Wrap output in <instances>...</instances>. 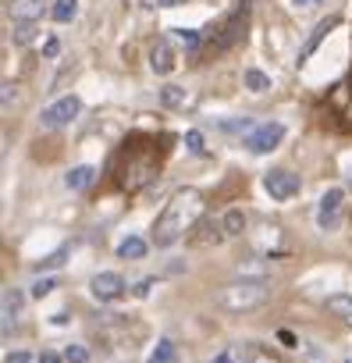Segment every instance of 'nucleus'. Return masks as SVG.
Instances as JSON below:
<instances>
[{"mask_svg": "<svg viewBox=\"0 0 352 363\" xmlns=\"http://www.w3.org/2000/svg\"><path fill=\"white\" fill-rule=\"evenodd\" d=\"M200 214H203V193L200 189H178L164 203V211L153 225V242L157 246H174L186 232L196 228Z\"/></svg>", "mask_w": 352, "mask_h": 363, "instance_id": "f257e3e1", "label": "nucleus"}, {"mask_svg": "<svg viewBox=\"0 0 352 363\" xmlns=\"http://www.w3.org/2000/svg\"><path fill=\"white\" fill-rule=\"evenodd\" d=\"M160 153H164V150L157 146V139H142V135L128 139V143L121 146V153H118V164H114L118 186L128 189V193L142 189L146 182L157 174V167H160Z\"/></svg>", "mask_w": 352, "mask_h": 363, "instance_id": "f03ea898", "label": "nucleus"}, {"mask_svg": "<svg viewBox=\"0 0 352 363\" xmlns=\"http://www.w3.org/2000/svg\"><path fill=\"white\" fill-rule=\"evenodd\" d=\"M267 299H271V285L260 278H242V281H232L217 292V306L228 313H249V310L263 306Z\"/></svg>", "mask_w": 352, "mask_h": 363, "instance_id": "7ed1b4c3", "label": "nucleus"}, {"mask_svg": "<svg viewBox=\"0 0 352 363\" xmlns=\"http://www.w3.org/2000/svg\"><path fill=\"white\" fill-rule=\"evenodd\" d=\"M79 111H82V100H79V96H61L57 104H50V107L40 114V125H43L47 132L64 128V125H72V121L79 118Z\"/></svg>", "mask_w": 352, "mask_h": 363, "instance_id": "20e7f679", "label": "nucleus"}, {"mask_svg": "<svg viewBox=\"0 0 352 363\" xmlns=\"http://www.w3.org/2000/svg\"><path fill=\"white\" fill-rule=\"evenodd\" d=\"M327 104H331V111H334V118H338V125L345 128V132H352V68H348V75L331 89V96H327Z\"/></svg>", "mask_w": 352, "mask_h": 363, "instance_id": "39448f33", "label": "nucleus"}, {"mask_svg": "<svg viewBox=\"0 0 352 363\" xmlns=\"http://www.w3.org/2000/svg\"><path fill=\"white\" fill-rule=\"evenodd\" d=\"M263 189H267L271 200H292V196L299 193V174H292V171H285V167L267 171V174H263Z\"/></svg>", "mask_w": 352, "mask_h": 363, "instance_id": "423d86ee", "label": "nucleus"}, {"mask_svg": "<svg viewBox=\"0 0 352 363\" xmlns=\"http://www.w3.org/2000/svg\"><path fill=\"white\" fill-rule=\"evenodd\" d=\"M341 203H345V193H341V189H327V193L320 196V207H317V225H320L324 232L338 228V221H341Z\"/></svg>", "mask_w": 352, "mask_h": 363, "instance_id": "0eeeda50", "label": "nucleus"}, {"mask_svg": "<svg viewBox=\"0 0 352 363\" xmlns=\"http://www.w3.org/2000/svg\"><path fill=\"white\" fill-rule=\"evenodd\" d=\"M242 29H246V4H242V8H239V11H235V15H232V18L221 26V29H217L221 36L210 43V54H221V50H228L232 43H239V40L246 36Z\"/></svg>", "mask_w": 352, "mask_h": 363, "instance_id": "6e6552de", "label": "nucleus"}, {"mask_svg": "<svg viewBox=\"0 0 352 363\" xmlns=\"http://www.w3.org/2000/svg\"><path fill=\"white\" fill-rule=\"evenodd\" d=\"M281 135H285V125L267 121V125H256V128L246 135V146H249L253 153H267V150H274V146L281 143Z\"/></svg>", "mask_w": 352, "mask_h": 363, "instance_id": "1a4fd4ad", "label": "nucleus"}, {"mask_svg": "<svg viewBox=\"0 0 352 363\" xmlns=\"http://www.w3.org/2000/svg\"><path fill=\"white\" fill-rule=\"evenodd\" d=\"M43 4L47 0H8V18L15 26H36L43 18Z\"/></svg>", "mask_w": 352, "mask_h": 363, "instance_id": "9d476101", "label": "nucleus"}, {"mask_svg": "<svg viewBox=\"0 0 352 363\" xmlns=\"http://www.w3.org/2000/svg\"><path fill=\"white\" fill-rule=\"evenodd\" d=\"M89 292H93L100 303H110V299H118V296L125 292V278L114 274V271H103V274H96V278L89 281Z\"/></svg>", "mask_w": 352, "mask_h": 363, "instance_id": "9b49d317", "label": "nucleus"}, {"mask_svg": "<svg viewBox=\"0 0 352 363\" xmlns=\"http://www.w3.org/2000/svg\"><path fill=\"white\" fill-rule=\"evenodd\" d=\"M174 65H178V54H174V47H171L167 40H157L153 50H149V68H153L157 75H171Z\"/></svg>", "mask_w": 352, "mask_h": 363, "instance_id": "f8f14e48", "label": "nucleus"}, {"mask_svg": "<svg viewBox=\"0 0 352 363\" xmlns=\"http://www.w3.org/2000/svg\"><path fill=\"white\" fill-rule=\"evenodd\" d=\"M214 363H260V352L253 345H228L225 352L214 356Z\"/></svg>", "mask_w": 352, "mask_h": 363, "instance_id": "ddd939ff", "label": "nucleus"}, {"mask_svg": "<svg viewBox=\"0 0 352 363\" xmlns=\"http://www.w3.org/2000/svg\"><path fill=\"white\" fill-rule=\"evenodd\" d=\"M334 26H338V18H324V22H320V26L310 33V40H306V43H302V50H299V65H302V61H310V54L320 47V40H324V36H327Z\"/></svg>", "mask_w": 352, "mask_h": 363, "instance_id": "4468645a", "label": "nucleus"}, {"mask_svg": "<svg viewBox=\"0 0 352 363\" xmlns=\"http://www.w3.org/2000/svg\"><path fill=\"white\" fill-rule=\"evenodd\" d=\"M221 239H228V232H225V225H217V221H203L200 225V235H189V242L193 246H217Z\"/></svg>", "mask_w": 352, "mask_h": 363, "instance_id": "2eb2a0df", "label": "nucleus"}, {"mask_svg": "<svg viewBox=\"0 0 352 363\" xmlns=\"http://www.w3.org/2000/svg\"><path fill=\"white\" fill-rule=\"evenodd\" d=\"M93 178H96V171H93L89 164H79V167H72V171H68L64 186H68L72 193H82V189H89V186H93Z\"/></svg>", "mask_w": 352, "mask_h": 363, "instance_id": "dca6fc26", "label": "nucleus"}, {"mask_svg": "<svg viewBox=\"0 0 352 363\" xmlns=\"http://www.w3.org/2000/svg\"><path fill=\"white\" fill-rule=\"evenodd\" d=\"M18 313H22V292L18 289H4V331H11Z\"/></svg>", "mask_w": 352, "mask_h": 363, "instance_id": "f3484780", "label": "nucleus"}, {"mask_svg": "<svg viewBox=\"0 0 352 363\" xmlns=\"http://www.w3.org/2000/svg\"><path fill=\"white\" fill-rule=\"evenodd\" d=\"M50 18H54V22H61V26L75 22V18H79V0H54Z\"/></svg>", "mask_w": 352, "mask_h": 363, "instance_id": "a211bd4d", "label": "nucleus"}, {"mask_svg": "<svg viewBox=\"0 0 352 363\" xmlns=\"http://www.w3.org/2000/svg\"><path fill=\"white\" fill-rule=\"evenodd\" d=\"M146 250H149V246H146V239L128 235V239L118 246V257H121V260H142V257H146Z\"/></svg>", "mask_w": 352, "mask_h": 363, "instance_id": "6ab92c4d", "label": "nucleus"}, {"mask_svg": "<svg viewBox=\"0 0 352 363\" xmlns=\"http://www.w3.org/2000/svg\"><path fill=\"white\" fill-rule=\"evenodd\" d=\"M327 313H334L341 324L352 328V296H331L327 299Z\"/></svg>", "mask_w": 352, "mask_h": 363, "instance_id": "aec40b11", "label": "nucleus"}, {"mask_svg": "<svg viewBox=\"0 0 352 363\" xmlns=\"http://www.w3.org/2000/svg\"><path fill=\"white\" fill-rule=\"evenodd\" d=\"M160 104H164L167 111H178V107L189 104V93H186L182 86H164V89H160Z\"/></svg>", "mask_w": 352, "mask_h": 363, "instance_id": "412c9836", "label": "nucleus"}, {"mask_svg": "<svg viewBox=\"0 0 352 363\" xmlns=\"http://www.w3.org/2000/svg\"><path fill=\"white\" fill-rule=\"evenodd\" d=\"M221 225H225L228 235H242V232H246V214H242L239 207H232V211L221 218Z\"/></svg>", "mask_w": 352, "mask_h": 363, "instance_id": "4be33fe9", "label": "nucleus"}, {"mask_svg": "<svg viewBox=\"0 0 352 363\" xmlns=\"http://www.w3.org/2000/svg\"><path fill=\"white\" fill-rule=\"evenodd\" d=\"M146 363H174V342L160 338V342H157V349H153V356H149Z\"/></svg>", "mask_w": 352, "mask_h": 363, "instance_id": "5701e85b", "label": "nucleus"}, {"mask_svg": "<svg viewBox=\"0 0 352 363\" xmlns=\"http://www.w3.org/2000/svg\"><path fill=\"white\" fill-rule=\"evenodd\" d=\"M246 89H253V93H267V89H271V79H267L263 72L249 68V72H246Z\"/></svg>", "mask_w": 352, "mask_h": 363, "instance_id": "b1692460", "label": "nucleus"}, {"mask_svg": "<svg viewBox=\"0 0 352 363\" xmlns=\"http://www.w3.org/2000/svg\"><path fill=\"white\" fill-rule=\"evenodd\" d=\"M68 253H72V250H68V246H61L57 253H50V257H43V260H36V271H54V267H61Z\"/></svg>", "mask_w": 352, "mask_h": 363, "instance_id": "393cba45", "label": "nucleus"}, {"mask_svg": "<svg viewBox=\"0 0 352 363\" xmlns=\"http://www.w3.org/2000/svg\"><path fill=\"white\" fill-rule=\"evenodd\" d=\"M54 289H57L54 278H36V281L29 285V296H33V299H43V296H50Z\"/></svg>", "mask_w": 352, "mask_h": 363, "instance_id": "a878e982", "label": "nucleus"}, {"mask_svg": "<svg viewBox=\"0 0 352 363\" xmlns=\"http://www.w3.org/2000/svg\"><path fill=\"white\" fill-rule=\"evenodd\" d=\"M64 363H89V349L86 345H68L64 349Z\"/></svg>", "mask_w": 352, "mask_h": 363, "instance_id": "bb28decb", "label": "nucleus"}, {"mask_svg": "<svg viewBox=\"0 0 352 363\" xmlns=\"http://www.w3.org/2000/svg\"><path fill=\"white\" fill-rule=\"evenodd\" d=\"M174 36H178V43H182L186 50L200 47V33H196V29H174Z\"/></svg>", "mask_w": 352, "mask_h": 363, "instance_id": "cd10ccee", "label": "nucleus"}, {"mask_svg": "<svg viewBox=\"0 0 352 363\" xmlns=\"http://www.w3.org/2000/svg\"><path fill=\"white\" fill-rule=\"evenodd\" d=\"M186 146H189L193 153H200V157L207 153V146H203V135H200V132H189V135H186Z\"/></svg>", "mask_w": 352, "mask_h": 363, "instance_id": "c85d7f7f", "label": "nucleus"}, {"mask_svg": "<svg viewBox=\"0 0 352 363\" xmlns=\"http://www.w3.org/2000/svg\"><path fill=\"white\" fill-rule=\"evenodd\" d=\"M36 36V26H15V43H29Z\"/></svg>", "mask_w": 352, "mask_h": 363, "instance_id": "c756f323", "label": "nucleus"}, {"mask_svg": "<svg viewBox=\"0 0 352 363\" xmlns=\"http://www.w3.org/2000/svg\"><path fill=\"white\" fill-rule=\"evenodd\" d=\"M43 54H47V57H57V54H61V43H57V40H47V43H43Z\"/></svg>", "mask_w": 352, "mask_h": 363, "instance_id": "7c9ffc66", "label": "nucleus"}, {"mask_svg": "<svg viewBox=\"0 0 352 363\" xmlns=\"http://www.w3.org/2000/svg\"><path fill=\"white\" fill-rule=\"evenodd\" d=\"M15 96H18V86L15 82H4V104H11Z\"/></svg>", "mask_w": 352, "mask_h": 363, "instance_id": "2f4dec72", "label": "nucleus"}, {"mask_svg": "<svg viewBox=\"0 0 352 363\" xmlns=\"http://www.w3.org/2000/svg\"><path fill=\"white\" fill-rule=\"evenodd\" d=\"M8 363H33V356H29V352H11Z\"/></svg>", "mask_w": 352, "mask_h": 363, "instance_id": "473e14b6", "label": "nucleus"}, {"mask_svg": "<svg viewBox=\"0 0 352 363\" xmlns=\"http://www.w3.org/2000/svg\"><path fill=\"white\" fill-rule=\"evenodd\" d=\"M149 289H153V278H146V281H139V289H135V296H149Z\"/></svg>", "mask_w": 352, "mask_h": 363, "instance_id": "72a5a7b5", "label": "nucleus"}, {"mask_svg": "<svg viewBox=\"0 0 352 363\" xmlns=\"http://www.w3.org/2000/svg\"><path fill=\"white\" fill-rule=\"evenodd\" d=\"M36 363H64V359H61V356H57V352H43V356H40V359H36Z\"/></svg>", "mask_w": 352, "mask_h": 363, "instance_id": "f704fd0d", "label": "nucleus"}, {"mask_svg": "<svg viewBox=\"0 0 352 363\" xmlns=\"http://www.w3.org/2000/svg\"><path fill=\"white\" fill-rule=\"evenodd\" d=\"M178 4H186V0H157V8H178Z\"/></svg>", "mask_w": 352, "mask_h": 363, "instance_id": "c9c22d12", "label": "nucleus"}, {"mask_svg": "<svg viewBox=\"0 0 352 363\" xmlns=\"http://www.w3.org/2000/svg\"><path fill=\"white\" fill-rule=\"evenodd\" d=\"M292 4H295V8H306V4H313V0H292Z\"/></svg>", "mask_w": 352, "mask_h": 363, "instance_id": "e433bc0d", "label": "nucleus"}]
</instances>
